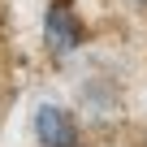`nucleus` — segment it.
<instances>
[{
  "instance_id": "2",
  "label": "nucleus",
  "mask_w": 147,
  "mask_h": 147,
  "mask_svg": "<svg viewBox=\"0 0 147 147\" xmlns=\"http://www.w3.org/2000/svg\"><path fill=\"white\" fill-rule=\"evenodd\" d=\"M35 143L39 147H82L78 121L61 104H39L35 108Z\"/></svg>"
},
{
  "instance_id": "3",
  "label": "nucleus",
  "mask_w": 147,
  "mask_h": 147,
  "mask_svg": "<svg viewBox=\"0 0 147 147\" xmlns=\"http://www.w3.org/2000/svg\"><path fill=\"white\" fill-rule=\"evenodd\" d=\"M130 5H143V9H147V0H130Z\"/></svg>"
},
{
  "instance_id": "1",
  "label": "nucleus",
  "mask_w": 147,
  "mask_h": 147,
  "mask_svg": "<svg viewBox=\"0 0 147 147\" xmlns=\"http://www.w3.org/2000/svg\"><path fill=\"white\" fill-rule=\"evenodd\" d=\"M87 30L78 22V13L69 9V0H52L48 13H43V43L52 48V56H74L82 48Z\"/></svg>"
},
{
  "instance_id": "4",
  "label": "nucleus",
  "mask_w": 147,
  "mask_h": 147,
  "mask_svg": "<svg viewBox=\"0 0 147 147\" xmlns=\"http://www.w3.org/2000/svg\"><path fill=\"white\" fill-rule=\"evenodd\" d=\"M0 26H5V13H0Z\"/></svg>"
}]
</instances>
